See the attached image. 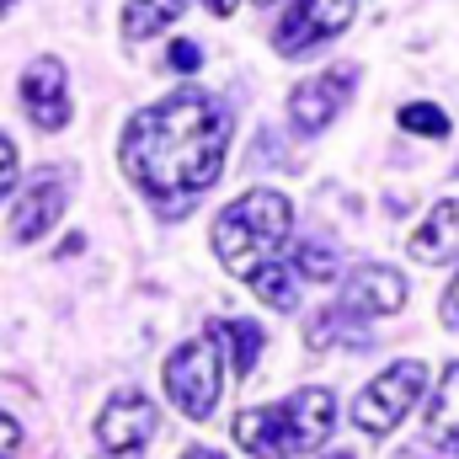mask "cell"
<instances>
[{
  "instance_id": "cell-27",
  "label": "cell",
  "mask_w": 459,
  "mask_h": 459,
  "mask_svg": "<svg viewBox=\"0 0 459 459\" xmlns=\"http://www.w3.org/2000/svg\"><path fill=\"white\" fill-rule=\"evenodd\" d=\"M5 11H11V0H0V16H5Z\"/></svg>"
},
{
  "instance_id": "cell-2",
  "label": "cell",
  "mask_w": 459,
  "mask_h": 459,
  "mask_svg": "<svg viewBox=\"0 0 459 459\" xmlns=\"http://www.w3.org/2000/svg\"><path fill=\"white\" fill-rule=\"evenodd\" d=\"M337 422V395L310 385V390H294L289 401L278 406H256V411H240L235 417V444L256 459H294L310 455L326 444Z\"/></svg>"
},
{
  "instance_id": "cell-1",
  "label": "cell",
  "mask_w": 459,
  "mask_h": 459,
  "mask_svg": "<svg viewBox=\"0 0 459 459\" xmlns=\"http://www.w3.org/2000/svg\"><path fill=\"white\" fill-rule=\"evenodd\" d=\"M225 150L230 108L198 86H182L166 102H150L144 113L128 117L117 160L144 198H155L166 214H177L220 182Z\"/></svg>"
},
{
  "instance_id": "cell-12",
  "label": "cell",
  "mask_w": 459,
  "mask_h": 459,
  "mask_svg": "<svg viewBox=\"0 0 459 459\" xmlns=\"http://www.w3.org/2000/svg\"><path fill=\"white\" fill-rule=\"evenodd\" d=\"M406 246H411L417 262H433V267H438V262H455L459 256V198H444L422 225L411 230Z\"/></svg>"
},
{
  "instance_id": "cell-13",
  "label": "cell",
  "mask_w": 459,
  "mask_h": 459,
  "mask_svg": "<svg viewBox=\"0 0 459 459\" xmlns=\"http://www.w3.org/2000/svg\"><path fill=\"white\" fill-rule=\"evenodd\" d=\"M428 444L433 449H444V455H459V363L444 368V379H438V390H433V401H428Z\"/></svg>"
},
{
  "instance_id": "cell-20",
  "label": "cell",
  "mask_w": 459,
  "mask_h": 459,
  "mask_svg": "<svg viewBox=\"0 0 459 459\" xmlns=\"http://www.w3.org/2000/svg\"><path fill=\"white\" fill-rule=\"evenodd\" d=\"M16 187V144L0 134V193H11Z\"/></svg>"
},
{
  "instance_id": "cell-9",
  "label": "cell",
  "mask_w": 459,
  "mask_h": 459,
  "mask_svg": "<svg viewBox=\"0 0 459 459\" xmlns=\"http://www.w3.org/2000/svg\"><path fill=\"white\" fill-rule=\"evenodd\" d=\"M22 108L27 117L43 128V134H59L65 123H70V91H65V65L54 59V54H43V59H32L27 70H22Z\"/></svg>"
},
{
  "instance_id": "cell-3",
  "label": "cell",
  "mask_w": 459,
  "mask_h": 459,
  "mask_svg": "<svg viewBox=\"0 0 459 459\" xmlns=\"http://www.w3.org/2000/svg\"><path fill=\"white\" fill-rule=\"evenodd\" d=\"M289 230H294V204L283 193H273V187H251L230 209H220L209 240H214V256L225 262L235 278H251L262 262L278 256Z\"/></svg>"
},
{
  "instance_id": "cell-23",
  "label": "cell",
  "mask_w": 459,
  "mask_h": 459,
  "mask_svg": "<svg viewBox=\"0 0 459 459\" xmlns=\"http://www.w3.org/2000/svg\"><path fill=\"white\" fill-rule=\"evenodd\" d=\"M75 251H86V235H70V240L59 246V256H75Z\"/></svg>"
},
{
  "instance_id": "cell-15",
  "label": "cell",
  "mask_w": 459,
  "mask_h": 459,
  "mask_svg": "<svg viewBox=\"0 0 459 459\" xmlns=\"http://www.w3.org/2000/svg\"><path fill=\"white\" fill-rule=\"evenodd\" d=\"M251 294L262 305H273V310H294L299 305V273H294V262L289 256L283 262H262L251 273Z\"/></svg>"
},
{
  "instance_id": "cell-10",
  "label": "cell",
  "mask_w": 459,
  "mask_h": 459,
  "mask_svg": "<svg viewBox=\"0 0 459 459\" xmlns=\"http://www.w3.org/2000/svg\"><path fill=\"white\" fill-rule=\"evenodd\" d=\"M406 305V278L395 273V267H379V262H368V267H358L352 278H347L342 299H337V310H347L352 321H374V316H395Z\"/></svg>"
},
{
  "instance_id": "cell-24",
  "label": "cell",
  "mask_w": 459,
  "mask_h": 459,
  "mask_svg": "<svg viewBox=\"0 0 459 459\" xmlns=\"http://www.w3.org/2000/svg\"><path fill=\"white\" fill-rule=\"evenodd\" d=\"M204 5H209L214 16H230V11H235V0H204Z\"/></svg>"
},
{
  "instance_id": "cell-6",
  "label": "cell",
  "mask_w": 459,
  "mask_h": 459,
  "mask_svg": "<svg viewBox=\"0 0 459 459\" xmlns=\"http://www.w3.org/2000/svg\"><path fill=\"white\" fill-rule=\"evenodd\" d=\"M352 16H358V0H294L289 16H283L278 32H273V43H278L283 59L316 54L321 43H332L337 32L352 27Z\"/></svg>"
},
{
  "instance_id": "cell-26",
  "label": "cell",
  "mask_w": 459,
  "mask_h": 459,
  "mask_svg": "<svg viewBox=\"0 0 459 459\" xmlns=\"http://www.w3.org/2000/svg\"><path fill=\"white\" fill-rule=\"evenodd\" d=\"M326 459H352V455H347V449H337V455H326Z\"/></svg>"
},
{
  "instance_id": "cell-14",
  "label": "cell",
  "mask_w": 459,
  "mask_h": 459,
  "mask_svg": "<svg viewBox=\"0 0 459 459\" xmlns=\"http://www.w3.org/2000/svg\"><path fill=\"white\" fill-rule=\"evenodd\" d=\"M209 337L230 352L235 374H240V379H251V368L262 363V342H267V337H262V326H256V321H214V326H209Z\"/></svg>"
},
{
  "instance_id": "cell-21",
  "label": "cell",
  "mask_w": 459,
  "mask_h": 459,
  "mask_svg": "<svg viewBox=\"0 0 459 459\" xmlns=\"http://www.w3.org/2000/svg\"><path fill=\"white\" fill-rule=\"evenodd\" d=\"M16 444H22V428H16L11 417H0V459L16 455Z\"/></svg>"
},
{
  "instance_id": "cell-25",
  "label": "cell",
  "mask_w": 459,
  "mask_h": 459,
  "mask_svg": "<svg viewBox=\"0 0 459 459\" xmlns=\"http://www.w3.org/2000/svg\"><path fill=\"white\" fill-rule=\"evenodd\" d=\"M182 459H225V455H220V449H187Z\"/></svg>"
},
{
  "instance_id": "cell-18",
  "label": "cell",
  "mask_w": 459,
  "mask_h": 459,
  "mask_svg": "<svg viewBox=\"0 0 459 459\" xmlns=\"http://www.w3.org/2000/svg\"><path fill=\"white\" fill-rule=\"evenodd\" d=\"M289 262H294L299 278H316V283H332V278H337V256H332L326 246H294Z\"/></svg>"
},
{
  "instance_id": "cell-5",
  "label": "cell",
  "mask_w": 459,
  "mask_h": 459,
  "mask_svg": "<svg viewBox=\"0 0 459 459\" xmlns=\"http://www.w3.org/2000/svg\"><path fill=\"white\" fill-rule=\"evenodd\" d=\"M422 390H428V363L401 358V363H390L379 379H368V390H358V401H352V422H358L363 433L385 438V433L401 428V417L422 401Z\"/></svg>"
},
{
  "instance_id": "cell-22",
  "label": "cell",
  "mask_w": 459,
  "mask_h": 459,
  "mask_svg": "<svg viewBox=\"0 0 459 459\" xmlns=\"http://www.w3.org/2000/svg\"><path fill=\"white\" fill-rule=\"evenodd\" d=\"M438 316H444V326L459 332V273H455V283H449V294H444V310H438Z\"/></svg>"
},
{
  "instance_id": "cell-4",
  "label": "cell",
  "mask_w": 459,
  "mask_h": 459,
  "mask_svg": "<svg viewBox=\"0 0 459 459\" xmlns=\"http://www.w3.org/2000/svg\"><path fill=\"white\" fill-rule=\"evenodd\" d=\"M220 352H225V347L214 342V337L182 342L166 358V368H160L171 406H177L182 417H193V422H209V411L220 406Z\"/></svg>"
},
{
  "instance_id": "cell-7",
  "label": "cell",
  "mask_w": 459,
  "mask_h": 459,
  "mask_svg": "<svg viewBox=\"0 0 459 459\" xmlns=\"http://www.w3.org/2000/svg\"><path fill=\"white\" fill-rule=\"evenodd\" d=\"M155 433H160V406H155L150 395H139V390L113 395V401L102 406V417H97V444L117 459H134Z\"/></svg>"
},
{
  "instance_id": "cell-19",
  "label": "cell",
  "mask_w": 459,
  "mask_h": 459,
  "mask_svg": "<svg viewBox=\"0 0 459 459\" xmlns=\"http://www.w3.org/2000/svg\"><path fill=\"white\" fill-rule=\"evenodd\" d=\"M166 65H171L177 75H193V70L204 65V48H198V43H187V38H177V43H171V54H166Z\"/></svg>"
},
{
  "instance_id": "cell-17",
  "label": "cell",
  "mask_w": 459,
  "mask_h": 459,
  "mask_svg": "<svg viewBox=\"0 0 459 459\" xmlns=\"http://www.w3.org/2000/svg\"><path fill=\"white\" fill-rule=\"evenodd\" d=\"M401 128L406 134H422V139H444L449 134V113L433 108V102H406L401 108Z\"/></svg>"
},
{
  "instance_id": "cell-28",
  "label": "cell",
  "mask_w": 459,
  "mask_h": 459,
  "mask_svg": "<svg viewBox=\"0 0 459 459\" xmlns=\"http://www.w3.org/2000/svg\"><path fill=\"white\" fill-rule=\"evenodd\" d=\"M251 5H273V0H251Z\"/></svg>"
},
{
  "instance_id": "cell-11",
  "label": "cell",
  "mask_w": 459,
  "mask_h": 459,
  "mask_svg": "<svg viewBox=\"0 0 459 459\" xmlns=\"http://www.w3.org/2000/svg\"><path fill=\"white\" fill-rule=\"evenodd\" d=\"M65 204H70V177H65L59 166L38 171V182L22 193V204H16V214H11V235H16L22 246L38 240V235H48V230L59 225Z\"/></svg>"
},
{
  "instance_id": "cell-8",
  "label": "cell",
  "mask_w": 459,
  "mask_h": 459,
  "mask_svg": "<svg viewBox=\"0 0 459 459\" xmlns=\"http://www.w3.org/2000/svg\"><path fill=\"white\" fill-rule=\"evenodd\" d=\"M352 86H358V70H352V65H337V70H321V75L299 81L294 97H289V123H294V134H305V139L321 134V128L347 108Z\"/></svg>"
},
{
  "instance_id": "cell-16",
  "label": "cell",
  "mask_w": 459,
  "mask_h": 459,
  "mask_svg": "<svg viewBox=\"0 0 459 459\" xmlns=\"http://www.w3.org/2000/svg\"><path fill=\"white\" fill-rule=\"evenodd\" d=\"M182 5H187V0H128V5H123V38L139 43V38L166 32V27L182 16Z\"/></svg>"
}]
</instances>
